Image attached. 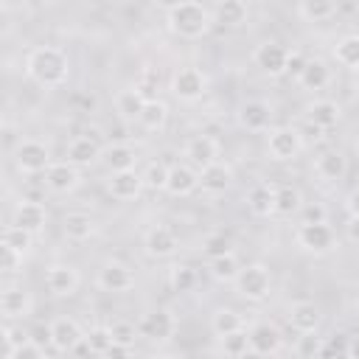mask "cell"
<instances>
[{
    "label": "cell",
    "mask_w": 359,
    "mask_h": 359,
    "mask_svg": "<svg viewBox=\"0 0 359 359\" xmlns=\"http://www.w3.org/2000/svg\"><path fill=\"white\" fill-rule=\"evenodd\" d=\"M25 76L39 84V87H62L70 76V62L67 56L53 48V45H42V48H34L28 56H25Z\"/></svg>",
    "instance_id": "1"
},
{
    "label": "cell",
    "mask_w": 359,
    "mask_h": 359,
    "mask_svg": "<svg viewBox=\"0 0 359 359\" xmlns=\"http://www.w3.org/2000/svg\"><path fill=\"white\" fill-rule=\"evenodd\" d=\"M168 25H171L174 34L185 36V39H199L210 28V14L202 3L185 0V3H180L177 8L168 11Z\"/></svg>",
    "instance_id": "2"
},
{
    "label": "cell",
    "mask_w": 359,
    "mask_h": 359,
    "mask_svg": "<svg viewBox=\"0 0 359 359\" xmlns=\"http://www.w3.org/2000/svg\"><path fill=\"white\" fill-rule=\"evenodd\" d=\"M236 292L244 297V300H264L269 294V286H272V275L264 264H250V266H241L238 275H236Z\"/></svg>",
    "instance_id": "3"
},
{
    "label": "cell",
    "mask_w": 359,
    "mask_h": 359,
    "mask_svg": "<svg viewBox=\"0 0 359 359\" xmlns=\"http://www.w3.org/2000/svg\"><path fill=\"white\" fill-rule=\"evenodd\" d=\"M303 151V135L292 126H278V129H269L266 135V154L278 163H286V160H294L297 154Z\"/></svg>",
    "instance_id": "4"
},
{
    "label": "cell",
    "mask_w": 359,
    "mask_h": 359,
    "mask_svg": "<svg viewBox=\"0 0 359 359\" xmlns=\"http://www.w3.org/2000/svg\"><path fill=\"white\" fill-rule=\"evenodd\" d=\"M14 160L22 174H42L50 165V151L39 140H20V146L14 149Z\"/></svg>",
    "instance_id": "5"
},
{
    "label": "cell",
    "mask_w": 359,
    "mask_h": 359,
    "mask_svg": "<svg viewBox=\"0 0 359 359\" xmlns=\"http://www.w3.org/2000/svg\"><path fill=\"white\" fill-rule=\"evenodd\" d=\"M205 87H208V79L202 70L196 67H180L171 79V93L180 98V101H196L205 95Z\"/></svg>",
    "instance_id": "6"
},
{
    "label": "cell",
    "mask_w": 359,
    "mask_h": 359,
    "mask_svg": "<svg viewBox=\"0 0 359 359\" xmlns=\"http://www.w3.org/2000/svg\"><path fill=\"white\" fill-rule=\"evenodd\" d=\"M174 328H177V320H174V314H171L168 309H151V311H146V314L140 317V323H137L140 337H149V339H154V342L168 339V337L174 334Z\"/></svg>",
    "instance_id": "7"
},
{
    "label": "cell",
    "mask_w": 359,
    "mask_h": 359,
    "mask_svg": "<svg viewBox=\"0 0 359 359\" xmlns=\"http://www.w3.org/2000/svg\"><path fill=\"white\" fill-rule=\"evenodd\" d=\"M297 244L309 252H328L334 247V233L325 222H300Z\"/></svg>",
    "instance_id": "8"
},
{
    "label": "cell",
    "mask_w": 359,
    "mask_h": 359,
    "mask_svg": "<svg viewBox=\"0 0 359 359\" xmlns=\"http://www.w3.org/2000/svg\"><path fill=\"white\" fill-rule=\"evenodd\" d=\"M252 62H255V67H258L261 73H266V76H280V73H286L289 50H286L283 45H278V42H261V45L255 48V53H252Z\"/></svg>",
    "instance_id": "9"
},
{
    "label": "cell",
    "mask_w": 359,
    "mask_h": 359,
    "mask_svg": "<svg viewBox=\"0 0 359 359\" xmlns=\"http://www.w3.org/2000/svg\"><path fill=\"white\" fill-rule=\"evenodd\" d=\"M143 188H146V182H143V177H140L135 168L112 171L109 182H107V191H109L112 199H118V202H132V199H137Z\"/></svg>",
    "instance_id": "10"
},
{
    "label": "cell",
    "mask_w": 359,
    "mask_h": 359,
    "mask_svg": "<svg viewBox=\"0 0 359 359\" xmlns=\"http://www.w3.org/2000/svg\"><path fill=\"white\" fill-rule=\"evenodd\" d=\"M79 165H73L70 160L65 163H50L48 171H45V185L53 191V194H70L79 188Z\"/></svg>",
    "instance_id": "11"
},
{
    "label": "cell",
    "mask_w": 359,
    "mask_h": 359,
    "mask_svg": "<svg viewBox=\"0 0 359 359\" xmlns=\"http://www.w3.org/2000/svg\"><path fill=\"white\" fill-rule=\"evenodd\" d=\"M45 286L56 297H70L79 289V272H76V266H70V264H53L45 272Z\"/></svg>",
    "instance_id": "12"
},
{
    "label": "cell",
    "mask_w": 359,
    "mask_h": 359,
    "mask_svg": "<svg viewBox=\"0 0 359 359\" xmlns=\"http://www.w3.org/2000/svg\"><path fill=\"white\" fill-rule=\"evenodd\" d=\"M79 339H84V331L73 317H56L50 323V345H53V351L70 353Z\"/></svg>",
    "instance_id": "13"
},
{
    "label": "cell",
    "mask_w": 359,
    "mask_h": 359,
    "mask_svg": "<svg viewBox=\"0 0 359 359\" xmlns=\"http://www.w3.org/2000/svg\"><path fill=\"white\" fill-rule=\"evenodd\" d=\"M98 286L104 292H129L135 286V275L126 264L121 261H107L98 272Z\"/></svg>",
    "instance_id": "14"
},
{
    "label": "cell",
    "mask_w": 359,
    "mask_h": 359,
    "mask_svg": "<svg viewBox=\"0 0 359 359\" xmlns=\"http://www.w3.org/2000/svg\"><path fill=\"white\" fill-rule=\"evenodd\" d=\"M247 334H250V351H252V353L269 356V353H278V351H280L283 337H280L278 325H272V323H255Z\"/></svg>",
    "instance_id": "15"
},
{
    "label": "cell",
    "mask_w": 359,
    "mask_h": 359,
    "mask_svg": "<svg viewBox=\"0 0 359 359\" xmlns=\"http://www.w3.org/2000/svg\"><path fill=\"white\" fill-rule=\"evenodd\" d=\"M185 157L199 171V168H205V165H210V163L219 160V143L210 135H196V137H191L185 143Z\"/></svg>",
    "instance_id": "16"
},
{
    "label": "cell",
    "mask_w": 359,
    "mask_h": 359,
    "mask_svg": "<svg viewBox=\"0 0 359 359\" xmlns=\"http://www.w3.org/2000/svg\"><path fill=\"white\" fill-rule=\"evenodd\" d=\"M230 182H233V171L224 163H219V160L205 165V168H199V188L205 194H210V196L224 194L230 188Z\"/></svg>",
    "instance_id": "17"
},
{
    "label": "cell",
    "mask_w": 359,
    "mask_h": 359,
    "mask_svg": "<svg viewBox=\"0 0 359 359\" xmlns=\"http://www.w3.org/2000/svg\"><path fill=\"white\" fill-rule=\"evenodd\" d=\"M11 224H17V227H22V230H28L34 236H39L45 230V224H48V213H45V208L39 202H20L14 208Z\"/></svg>",
    "instance_id": "18"
},
{
    "label": "cell",
    "mask_w": 359,
    "mask_h": 359,
    "mask_svg": "<svg viewBox=\"0 0 359 359\" xmlns=\"http://www.w3.org/2000/svg\"><path fill=\"white\" fill-rule=\"evenodd\" d=\"M143 247H146V255H151V258H168L177 252V236L165 224H157L146 233Z\"/></svg>",
    "instance_id": "19"
},
{
    "label": "cell",
    "mask_w": 359,
    "mask_h": 359,
    "mask_svg": "<svg viewBox=\"0 0 359 359\" xmlns=\"http://www.w3.org/2000/svg\"><path fill=\"white\" fill-rule=\"evenodd\" d=\"M0 311L6 320H22L31 314V297L20 286H3L0 292Z\"/></svg>",
    "instance_id": "20"
},
{
    "label": "cell",
    "mask_w": 359,
    "mask_h": 359,
    "mask_svg": "<svg viewBox=\"0 0 359 359\" xmlns=\"http://www.w3.org/2000/svg\"><path fill=\"white\" fill-rule=\"evenodd\" d=\"M289 323H292L294 331H300V334H311V331L320 328L323 314H320V309H317L314 303H309V300H297V303L289 306Z\"/></svg>",
    "instance_id": "21"
},
{
    "label": "cell",
    "mask_w": 359,
    "mask_h": 359,
    "mask_svg": "<svg viewBox=\"0 0 359 359\" xmlns=\"http://www.w3.org/2000/svg\"><path fill=\"white\" fill-rule=\"evenodd\" d=\"M199 188V171H194L191 165H171L168 168V180H165V191L171 196H188Z\"/></svg>",
    "instance_id": "22"
},
{
    "label": "cell",
    "mask_w": 359,
    "mask_h": 359,
    "mask_svg": "<svg viewBox=\"0 0 359 359\" xmlns=\"http://www.w3.org/2000/svg\"><path fill=\"white\" fill-rule=\"evenodd\" d=\"M269 118H272V109L269 104L264 101H244L238 107V123L247 129V132H261L269 126Z\"/></svg>",
    "instance_id": "23"
},
{
    "label": "cell",
    "mask_w": 359,
    "mask_h": 359,
    "mask_svg": "<svg viewBox=\"0 0 359 359\" xmlns=\"http://www.w3.org/2000/svg\"><path fill=\"white\" fill-rule=\"evenodd\" d=\"M146 95L137 90V87H126L115 95V112L121 115V121H137L143 107H146Z\"/></svg>",
    "instance_id": "24"
},
{
    "label": "cell",
    "mask_w": 359,
    "mask_h": 359,
    "mask_svg": "<svg viewBox=\"0 0 359 359\" xmlns=\"http://www.w3.org/2000/svg\"><path fill=\"white\" fill-rule=\"evenodd\" d=\"M65 157L73 163V165H93L98 157H101V146L93 140V137H76V140H70L67 143V151H65Z\"/></svg>",
    "instance_id": "25"
},
{
    "label": "cell",
    "mask_w": 359,
    "mask_h": 359,
    "mask_svg": "<svg viewBox=\"0 0 359 359\" xmlns=\"http://www.w3.org/2000/svg\"><path fill=\"white\" fill-rule=\"evenodd\" d=\"M339 118H342V109H339V104L331 101V98L314 101V104L309 107V123H314V126H320V129H331V126H337Z\"/></svg>",
    "instance_id": "26"
},
{
    "label": "cell",
    "mask_w": 359,
    "mask_h": 359,
    "mask_svg": "<svg viewBox=\"0 0 359 359\" xmlns=\"http://www.w3.org/2000/svg\"><path fill=\"white\" fill-rule=\"evenodd\" d=\"M247 208L255 216H272L275 213V188L266 182H258L247 191Z\"/></svg>",
    "instance_id": "27"
},
{
    "label": "cell",
    "mask_w": 359,
    "mask_h": 359,
    "mask_svg": "<svg viewBox=\"0 0 359 359\" xmlns=\"http://www.w3.org/2000/svg\"><path fill=\"white\" fill-rule=\"evenodd\" d=\"M314 171H317V177H320V180H325V182H337V180H342V177H345L348 163H345V157H342L339 151H325V154H320V157H317Z\"/></svg>",
    "instance_id": "28"
},
{
    "label": "cell",
    "mask_w": 359,
    "mask_h": 359,
    "mask_svg": "<svg viewBox=\"0 0 359 359\" xmlns=\"http://www.w3.org/2000/svg\"><path fill=\"white\" fill-rule=\"evenodd\" d=\"M62 230H65V236H67L70 241H87V238L95 233V222H93L87 213L76 210V213H67V216L62 219Z\"/></svg>",
    "instance_id": "29"
},
{
    "label": "cell",
    "mask_w": 359,
    "mask_h": 359,
    "mask_svg": "<svg viewBox=\"0 0 359 359\" xmlns=\"http://www.w3.org/2000/svg\"><path fill=\"white\" fill-rule=\"evenodd\" d=\"M328 81H331V73H328V65L323 59H309L300 79H297V84L303 90H323Z\"/></svg>",
    "instance_id": "30"
},
{
    "label": "cell",
    "mask_w": 359,
    "mask_h": 359,
    "mask_svg": "<svg viewBox=\"0 0 359 359\" xmlns=\"http://www.w3.org/2000/svg\"><path fill=\"white\" fill-rule=\"evenodd\" d=\"M213 20L224 28H236L247 20V6L241 0H219L216 11H213Z\"/></svg>",
    "instance_id": "31"
},
{
    "label": "cell",
    "mask_w": 359,
    "mask_h": 359,
    "mask_svg": "<svg viewBox=\"0 0 359 359\" xmlns=\"http://www.w3.org/2000/svg\"><path fill=\"white\" fill-rule=\"evenodd\" d=\"M101 157H104V163H107L109 171H126V168H135V163H137L135 149L126 146V143L109 146L107 151H101Z\"/></svg>",
    "instance_id": "32"
},
{
    "label": "cell",
    "mask_w": 359,
    "mask_h": 359,
    "mask_svg": "<svg viewBox=\"0 0 359 359\" xmlns=\"http://www.w3.org/2000/svg\"><path fill=\"white\" fill-rule=\"evenodd\" d=\"M165 121H168V107L163 101H157V98H149L143 112H140V118H137V123L143 129H149V132H160L165 126Z\"/></svg>",
    "instance_id": "33"
},
{
    "label": "cell",
    "mask_w": 359,
    "mask_h": 359,
    "mask_svg": "<svg viewBox=\"0 0 359 359\" xmlns=\"http://www.w3.org/2000/svg\"><path fill=\"white\" fill-rule=\"evenodd\" d=\"M210 328H213L216 337H224V334H233V331L244 328V320H241V314L233 311V309H216V311L210 314Z\"/></svg>",
    "instance_id": "34"
},
{
    "label": "cell",
    "mask_w": 359,
    "mask_h": 359,
    "mask_svg": "<svg viewBox=\"0 0 359 359\" xmlns=\"http://www.w3.org/2000/svg\"><path fill=\"white\" fill-rule=\"evenodd\" d=\"M303 208V199H300V191L294 185H280L275 188V213L280 216H292Z\"/></svg>",
    "instance_id": "35"
},
{
    "label": "cell",
    "mask_w": 359,
    "mask_h": 359,
    "mask_svg": "<svg viewBox=\"0 0 359 359\" xmlns=\"http://www.w3.org/2000/svg\"><path fill=\"white\" fill-rule=\"evenodd\" d=\"M334 56L342 67H359V34H348L334 45Z\"/></svg>",
    "instance_id": "36"
},
{
    "label": "cell",
    "mask_w": 359,
    "mask_h": 359,
    "mask_svg": "<svg viewBox=\"0 0 359 359\" xmlns=\"http://www.w3.org/2000/svg\"><path fill=\"white\" fill-rule=\"evenodd\" d=\"M300 17L309 22H323L328 17H334L337 11V0H300Z\"/></svg>",
    "instance_id": "37"
},
{
    "label": "cell",
    "mask_w": 359,
    "mask_h": 359,
    "mask_svg": "<svg viewBox=\"0 0 359 359\" xmlns=\"http://www.w3.org/2000/svg\"><path fill=\"white\" fill-rule=\"evenodd\" d=\"M238 258L233 255V252H227V255H219V258H210V275L216 278V280H222V283H233L236 280V275H238Z\"/></svg>",
    "instance_id": "38"
},
{
    "label": "cell",
    "mask_w": 359,
    "mask_h": 359,
    "mask_svg": "<svg viewBox=\"0 0 359 359\" xmlns=\"http://www.w3.org/2000/svg\"><path fill=\"white\" fill-rule=\"evenodd\" d=\"M196 280H199V275H196V269H194V266H185V264H177V266H171L168 283H171V289H174L177 294H185V292H191V289L196 286Z\"/></svg>",
    "instance_id": "39"
},
{
    "label": "cell",
    "mask_w": 359,
    "mask_h": 359,
    "mask_svg": "<svg viewBox=\"0 0 359 359\" xmlns=\"http://www.w3.org/2000/svg\"><path fill=\"white\" fill-rule=\"evenodd\" d=\"M3 244H8V247H14L17 252L28 255L31 247H34V233H28V230H22V227H17V224H8V227L3 230Z\"/></svg>",
    "instance_id": "40"
},
{
    "label": "cell",
    "mask_w": 359,
    "mask_h": 359,
    "mask_svg": "<svg viewBox=\"0 0 359 359\" xmlns=\"http://www.w3.org/2000/svg\"><path fill=\"white\" fill-rule=\"evenodd\" d=\"M219 339H222V351H224L227 356L252 353V351H250V334H247L244 328H238V331H233V334H224V337H219Z\"/></svg>",
    "instance_id": "41"
},
{
    "label": "cell",
    "mask_w": 359,
    "mask_h": 359,
    "mask_svg": "<svg viewBox=\"0 0 359 359\" xmlns=\"http://www.w3.org/2000/svg\"><path fill=\"white\" fill-rule=\"evenodd\" d=\"M202 252H205L208 258L227 255V252H233V241H230V236H224V233H210V236H205V241H202Z\"/></svg>",
    "instance_id": "42"
},
{
    "label": "cell",
    "mask_w": 359,
    "mask_h": 359,
    "mask_svg": "<svg viewBox=\"0 0 359 359\" xmlns=\"http://www.w3.org/2000/svg\"><path fill=\"white\" fill-rule=\"evenodd\" d=\"M84 337H87V342L93 345V351H95L98 356H104V353H107V348L115 342V339H112L109 325H95V328H90Z\"/></svg>",
    "instance_id": "43"
},
{
    "label": "cell",
    "mask_w": 359,
    "mask_h": 359,
    "mask_svg": "<svg viewBox=\"0 0 359 359\" xmlns=\"http://www.w3.org/2000/svg\"><path fill=\"white\" fill-rule=\"evenodd\" d=\"M165 180H168V165H163V163H151L143 174V182L151 191H165Z\"/></svg>",
    "instance_id": "44"
},
{
    "label": "cell",
    "mask_w": 359,
    "mask_h": 359,
    "mask_svg": "<svg viewBox=\"0 0 359 359\" xmlns=\"http://www.w3.org/2000/svg\"><path fill=\"white\" fill-rule=\"evenodd\" d=\"M348 345H351V337L348 334H331L323 342L320 356H348Z\"/></svg>",
    "instance_id": "45"
},
{
    "label": "cell",
    "mask_w": 359,
    "mask_h": 359,
    "mask_svg": "<svg viewBox=\"0 0 359 359\" xmlns=\"http://www.w3.org/2000/svg\"><path fill=\"white\" fill-rule=\"evenodd\" d=\"M22 252H17L14 247H8V244H0V272L3 275H11V272H17L20 266H22Z\"/></svg>",
    "instance_id": "46"
},
{
    "label": "cell",
    "mask_w": 359,
    "mask_h": 359,
    "mask_svg": "<svg viewBox=\"0 0 359 359\" xmlns=\"http://www.w3.org/2000/svg\"><path fill=\"white\" fill-rule=\"evenodd\" d=\"M320 348H323V339L317 337V331H311V334H303V337L297 339L294 353L303 356V359H309V356H320Z\"/></svg>",
    "instance_id": "47"
},
{
    "label": "cell",
    "mask_w": 359,
    "mask_h": 359,
    "mask_svg": "<svg viewBox=\"0 0 359 359\" xmlns=\"http://www.w3.org/2000/svg\"><path fill=\"white\" fill-rule=\"evenodd\" d=\"M45 356V345H39L36 339H31V337H25L17 348H14V353H11V359H42Z\"/></svg>",
    "instance_id": "48"
},
{
    "label": "cell",
    "mask_w": 359,
    "mask_h": 359,
    "mask_svg": "<svg viewBox=\"0 0 359 359\" xmlns=\"http://www.w3.org/2000/svg\"><path fill=\"white\" fill-rule=\"evenodd\" d=\"M109 331H112V339L115 342H123V345H135V337L140 334L132 323H126V320H115L112 325H109Z\"/></svg>",
    "instance_id": "49"
},
{
    "label": "cell",
    "mask_w": 359,
    "mask_h": 359,
    "mask_svg": "<svg viewBox=\"0 0 359 359\" xmlns=\"http://www.w3.org/2000/svg\"><path fill=\"white\" fill-rule=\"evenodd\" d=\"M146 98L151 95V90H157L160 87V73L151 67V65H146L143 70H140V79H137V84H135Z\"/></svg>",
    "instance_id": "50"
},
{
    "label": "cell",
    "mask_w": 359,
    "mask_h": 359,
    "mask_svg": "<svg viewBox=\"0 0 359 359\" xmlns=\"http://www.w3.org/2000/svg\"><path fill=\"white\" fill-rule=\"evenodd\" d=\"M0 337H3V345H6V351H3V359H11L14 348H17V345L25 339V337H20V334H17L11 325H3V328H0Z\"/></svg>",
    "instance_id": "51"
},
{
    "label": "cell",
    "mask_w": 359,
    "mask_h": 359,
    "mask_svg": "<svg viewBox=\"0 0 359 359\" xmlns=\"http://www.w3.org/2000/svg\"><path fill=\"white\" fill-rule=\"evenodd\" d=\"M306 62H309V59H303V53L292 50V53H289V62H286V73L297 81V79H300V73H303V67H306Z\"/></svg>",
    "instance_id": "52"
},
{
    "label": "cell",
    "mask_w": 359,
    "mask_h": 359,
    "mask_svg": "<svg viewBox=\"0 0 359 359\" xmlns=\"http://www.w3.org/2000/svg\"><path fill=\"white\" fill-rule=\"evenodd\" d=\"M300 216H303V222H325V208L320 202H311V205L300 208Z\"/></svg>",
    "instance_id": "53"
},
{
    "label": "cell",
    "mask_w": 359,
    "mask_h": 359,
    "mask_svg": "<svg viewBox=\"0 0 359 359\" xmlns=\"http://www.w3.org/2000/svg\"><path fill=\"white\" fill-rule=\"evenodd\" d=\"M132 348H135V345H123V342H112V345L107 348V353H104V356H112V359H123V356H132Z\"/></svg>",
    "instance_id": "54"
},
{
    "label": "cell",
    "mask_w": 359,
    "mask_h": 359,
    "mask_svg": "<svg viewBox=\"0 0 359 359\" xmlns=\"http://www.w3.org/2000/svg\"><path fill=\"white\" fill-rule=\"evenodd\" d=\"M345 208L351 216H359V188H353L348 196H345Z\"/></svg>",
    "instance_id": "55"
},
{
    "label": "cell",
    "mask_w": 359,
    "mask_h": 359,
    "mask_svg": "<svg viewBox=\"0 0 359 359\" xmlns=\"http://www.w3.org/2000/svg\"><path fill=\"white\" fill-rule=\"evenodd\" d=\"M70 353H73V356H93L95 351H93V345H90V342H87V337H84V339H79V342L73 345V351H70Z\"/></svg>",
    "instance_id": "56"
},
{
    "label": "cell",
    "mask_w": 359,
    "mask_h": 359,
    "mask_svg": "<svg viewBox=\"0 0 359 359\" xmlns=\"http://www.w3.org/2000/svg\"><path fill=\"white\" fill-rule=\"evenodd\" d=\"M348 238L359 244V216H351L348 219Z\"/></svg>",
    "instance_id": "57"
},
{
    "label": "cell",
    "mask_w": 359,
    "mask_h": 359,
    "mask_svg": "<svg viewBox=\"0 0 359 359\" xmlns=\"http://www.w3.org/2000/svg\"><path fill=\"white\" fill-rule=\"evenodd\" d=\"M31 339H36L39 345L50 342V325H48V328H42V325H39V328H34V337H31Z\"/></svg>",
    "instance_id": "58"
},
{
    "label": "cell",
    "mask_w": 359,
    "mask_h": 359,
    "mask_svg": "<svg viewBox=\"0 0 359 359\" xmlns=\"http://www.w3.org/2000/svg\"><path fill=\"white\" fill-rule=\"evenodd\" d=\"M157 8H163V11H171V8H177L180 3H185V0H151Z\"/></svg>",
    "instance_id": "59"
},
{
    "label": "cell",
    "mask_w": 359,
    "mask_h": 359,
    "mask_svg": "<svg viewBox=\"0 0 359 359\" xmlns=\"http://www.w3.org/2000/svg\"><path fill=\"white\" fill-rule=\"evenodd\" d=\"M348 356H351V359H359V337H351V345H348Z\"/></svg>",
    "instance_id": "60"
},
{
    "label": "cell",
    "mask_w": 359,
    "mask_h": 359,
    "mask_svg": "<svg viewBox=\"0 0 359 359\" xmlns=\"http://www.w3.org/2000/svg\"><path fill=\"white\" fill-rule=\"evenodd\" d=\"M353 81H356V87H359V67L353 70Z\"/></svg>",
    "instance_id": "61"
},
{
    "label": "cell",
    "mask_w": 359,
    "mask_h": 359,
    "mask_svg": "<svg viewBox=\"0 0 359 359\" xmlns=\"http://www.w3.org/2000/svg\"><path fill=\"white\" fill-rule=\"evenodd\" d=\"M356 157H359V143H356Z\"/></svg>",
    "instance_id": "62"
}]
</instances>
